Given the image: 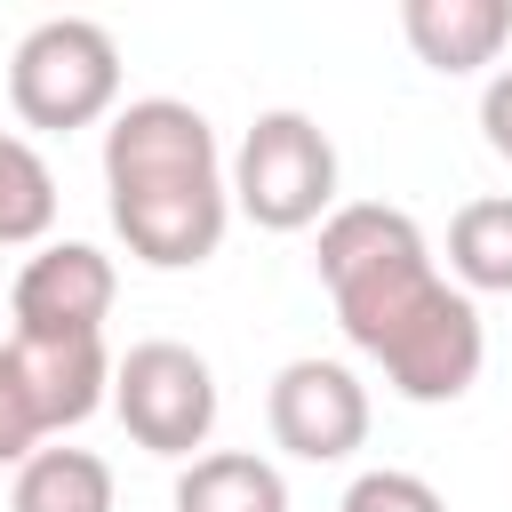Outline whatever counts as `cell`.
<instances>
[{
  "label": "cell",
  "instance_id": "cell-4",
  "mask_svg": "<svg viewBox=\"0 0 512 512\" xmlns=\"http://www.w3.org/2000/svg\"><path fill=\"white\" fill-rule=\"evenodd\" d=\"M232 208L256 232H312L336 216V144L312 112L272 104L232 152Z\"/></svg>",
  "mask_w": 512,
  "mask_h": 512
},
{
  "label": "cell",
  "instance_id": "cell-1",
  "mask_svg": "<svg viewBox=\"0 0 512 512\" xmlns=\"http://www.w3.org/2000/svg\"><path fill=\"white\" fill-rule=\"evenodd\" d=\"M312 264H320V288H328L352 352H368L400 400L448 408L480 384V360H488L480 304L432 264L424 224L408 208L336 200V216L320 224Z\"/></svg>",
  "mask_w": 512,
  "mask_h": 512
},
{
  "label": "cell",
  "instance_id": "cell-16",
  "mask_svg": "<svg viewBox=\"0 0 512 512\" xmlns=\"http://www.w3.org/2000/svg\"><path fill=\"white\" fill-rule=\"evenodd\" d=\"M480 136H488V152L512 160V64L488 72V88H480Z\"/></svg>",
  "mask_w": 512,
  "mask_h": 512
},
{
  "label": "cell",
  "instance_id": "cell-2",
  "mask_svg": "<svg viewBox=\"0 0 512 512\" xmlns=\"http://www.w3.org/2000/svg\"><path fill=\"white\" fill-rule=\"evenodd\" d=\"M104 208L136 264L192 272L224 248L232 224V160L216 128L184 96H136L104 128Z\"/></svg>",
  "mask_w": 512,
  "mask_h": 512
},
{
  "label": "cell",
  "instance_id": "cell-9",
  "mask_svg": "<svg viewBox=\"0 0 512 512\" xmlns=\"http://www.w3.org/2000/svg\"><path fill=\"white\" fill-rule=\"evenodd\" d=\"M400 32L416 48V64L464 80L480 64L504 56L512 40V0H400Z\"/></svg>",
  "mask_w": 512,
  "mask_h": 512
},
{
  "label": "cell",
  "instance_id": "cell-11",
  "mask_svg": "<svg viewBox=\"0 0 512 512\" xmlns=\"http://www.w3.org/2000/svg\"><path fill=\"white\" fill-rule=\"evenodd\" d=\"M8 512H112V464L96 448H32L16 464Z\"/></svg>",
  "mask_w": 512,
  "mask_h": 512
},
{
  "label": "cell",
  "instance_id": "cell-15",
  "mask_svg": "<svg viewBox=\"0 0 512 512\" xmlns=\"http://www.w3.org/2000/svg\"><path fill=\"white\" fill-rule=\"evenodd\" d=\"M40 440H48V432H40L32 400H24V376H16V360L0 352V464H24Z\"/></svg>",
  "mask_w": 512,
  "mask_h": 512
},
{
  "label": "cell",
  "instance_id": "cell-8",
  "mask_svg": "<svg viewBox=\"0 0 512 512\" xmlns=\"http://www.w3.org/2000/svg\"><path fill=\"white\" fill-rule=\"evenodd\" d=\"M0 352L16 360L24 400H32V416H40L48 440L72 432V424H88L112 400V352H104V336H8Z\"/></svg>",
  "mask_w": 512,
  "mask_h": 512
},
{
  "label": "cell",
  "instance_id": "cell-5",
  "mask_svg": "<svg viewBox=\"0 0 512 512\" xmlns=\"http://www.w3.org/2000/svg\"><path fill=\"white\" fill-rule=\"evenodd\" d=\"M112 416L144 456L192 464V448L216 432V368L176 336H144L112 360Z\"/></svg>",
  "mask_w": 512,
  "mask_h": 512
},
{
  "label": "cell",
  "instance_id": "cell-12",
  "mask_svg": "<svg viewBox=\"0 0 512 512\" xmlns=\"http://www.w3.org/2000/svg\"><path fill=\"white\" fill-rule=\"evenodd\" d=\"M448 272L456 288L472 296H512V192H488V200H464L456 224H448Z\"/></svg>",
  "mask_w": 512,
  "mask_h": 512
},
{
  "label": "cell",
  "instance_id": "cell-3",
  "mask_svg": "<svg viewBox=\"0 0 512 512\" xmlns=\"http://www.w3.org/2000/svg\"><path fill=\"white\" fill-rule=\"evenodd\" d=\"M8 104L40 136L96 128L104 112H120V40L96 16H48V24H32L16 40V56H8Z\"/></svg>",
  "mask_w": 512,
  "mask_h": 512
},
{
  "label": "cell",
  "instance_id": "cell-14",
  "mask_svg": "<svg viewBox=\"0 0 512 512\" xmlns=\"http://www.w3.org/2000/svg\"><path fill=\"white\" fill-rule=\"evenodd\" d=\"M336 512H448V496H440L424 472H392V464H376V472H360V480L344 488Z\"/></svg>",
  "mask_w": 512,
  "mask_h": 512
},
{
  "label": "cell",
  "instance_id": "cell-10",
  "mask_svg": "<svg viewBox=\"0 0 512 512\" xmlns=\"http://www.w3.org/2000/svg\"><path fill=\"white\" fill-rule=\"evenodd\" d=\"M176 512H288V480L256 448H208L176 472Z\"/></svg>",
  "mask_w": 512,
  "mask_h": 512
},
{
  "label": "cell",
  "instance_id": "cell-13",
  "mask_svg": "<svg viewBox=\"0 0 512 512\" xmlns=\"http://www.w3.org/2000/svg\"><path fill=\"white\" fill-rule=\"evenodd\" d=\"M56 232V168L0 128V248H48Z\"/></svg>",
  "mask_w": 512,
  "mask_h": 512
},
{
  "label": "cell",
  "instance_id": "cell-7",
  "mask_svg": "<svg viewBox=\"0 0 512 512\" xmlns=\"http://www.w3.org/2000/svg\"><path fill=\"white\" fill-rule=\"evenodd\" d=\"M112 296H120V272H112L104 248L48 240V248L24 256L16 288H8V312H16V336H104Z\"/></svg>",
  "mask_w": 512,
  "mask_h": 512
},
{
  "label": "cell",
  "instance_id": "cell-6",
  "mask_svg": "<svg viewBox=\"0 0 512 512\" xmlns=\"http://www.w3.org/2000/svg\"><path fill=\"white\" fill-rule=\"evenodd\" d=\"M264 424H272V440H280L288 456H304V464H344V456L368 440V384H360L344 360L304 352V360H288V368L272 376Z\"/></svg>",
  "mask_w": 512,
  "mask_h": 512
}]
</instances>
